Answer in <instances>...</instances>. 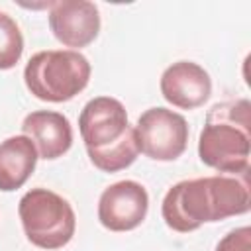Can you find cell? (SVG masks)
I'll return each instance as SVG.
<instances>
[{
	"mask_svg": "<svg viewBox=\"0 0 251 251\" xmlns=\"http://www.w3.org/2000/svg\"><path fill=\"white\" fill-rule=\"evenodd\" d=\"M247 173L216 175L180 180L163 198L161 214L165 224L180 233L198 229L206 222H220L249 210Z\"/></svg>",
	"mask_w": 251,
	"mask_h": 251,
	"instance_id": "obj_1",
	"label": "cell"
},
{
	"mask_svg": "<svg viewBox=\"0 0 251 251\" xmlns=\"http://www.w3.org/2000/svg\"><path fill=\"white\" fill-rule=\"evenodd\" d=\"M251 104L245 98L220 102L210 108L198 139L200 161L220 173L249 171Z\"/></svg>",
	"mask_w": 251,
	"mask_h": 251,
	"instance_id": "obj_2",
	"label": "cell"
},
{
	"mask_svg": "<svg viewBox=\"0 0 251 251\" xmlns=\"http://www.w3.org/2000/svg\"><path fill=\"white\" fill-rule=\"evenodd\" d=\"M27 90L45 102H67L82 92L90 80L88 59L73 49H51L35 53L25 69Z\"/></svg>",
	"mask_w": 251,
	"mask_h": 251,
	"instance_id": "obj_3",
	"label": "cell"
},
{
	"mask_svg": "<svg viewBox=\"0 0 251 251\" xmlns=\"http://www.w3.org/2000/svg\"><path fill=\"white\" fill-rule=\"evenodd\" d=\"M18 214L25 237L41 249H59L67 245L76 227L75 210L53 190L31 188L18 204Z\"/></svg>",
	"mask_w": 251,
	"mask_h": 251,
	"instance_id": "obj_4",
	"label": "cell"
},
{
	"mask_svg": "<svg viewBox=\"0 0 251 251\" xmlns=\"http://www.w3.org/2000/svg\"><path fill=\"white\" fill-rule=\"evenodd\" d=\"M137 149L153 161H175L188 143L186 120L169 108H149L133 126Z\"/></svg>",
	"mask_w": 251,
	"mask_h": 251,
	"instance_id": "obj_5",
	"label": "cell"
},
{
	"mask_svg": "<svg viewBox=\"0 0 251 251\" xmlns=\"http://www.w3.org/2000/svg\"><path fill=\"white\" fill-rule=\"evenodd\" d=\"M147 208V190L135 180H120L100 194L98 220L110 231H129L145 220Z\"/></svg>",
	"mask_w": 251,
	"mask_h": 251,
	"instance_id": "obj_6",
	"label": "cell"
},
{
	"mask_svg": "<svg viewBox=\"0 0 251 251\" xmlns=\"http://www.w3.org/2000/svg\"><path fill=\"white\" fill-rule=\"evenodd\" d=\"M49 27L65 47H73L75 51L96 39L100 14L96 4L88 0L49 2Z\"/></svg>",
	"mask_w": 251,
	"mask_h": 251,
	"instance_id": "obj_7",
	"label": "cell"
},
{
	"mask_svg": "<svg viewBox=\"0 0 251 251\" xmlns=\"http://www.w3.org/2000/svg\"><path fill=\"white\" fill-rule=\"evenodd\" d=\"M129 127L124 104L110 96H98L86 102L78 118L80 137L86 149H102L116 143Z\"/></svg>",
	"mask_w": 251,
	"mask_h": 251,
	"instance_id": "obj_8",
	"label": "cell"
},
{
	"mask_svg": "<svg viewBox=\"0 0 251 251\" xmlns=\"http://www.w3.org/2000/svg\"><path fill=\"white\" fill-rule=\"evenodd\" d=\"M161 94L176 108L194 110L210 98L212 78L198 63L178 61L161 75Z\"/></svg>",
	"mask_w": 251,
	"mask_h": 251,
	"instance_id": "obj_9",
	"label": "cell"
},
{
	"mask_svg": "<svg viewBox=\"0 0 251 251\" xmlns=\"http://www.w3.org/2000/svg\"><path fill=\"white\" fill-rule=\"evenodd\" d=\"M24 135H27L41 159H57L65 155L73 145V127L71 122L51 110H37L24 118L22 124Z\"/></svg>",
	"mask_w": 251,
	"mask_h": 251,
	"instance_id": "obj_10",
	"label": "cell"
},
{
	"mask_svg": "<svg viewBox=\"0 0 251 251\" xmlns=\"http://www.w3.org/2000/svg\"><path fill=\"white\" fill-rule=\"evenodd\" d=\"M37 163V149L27 135H12L0 143V190L12 192L25 184Z\"/></svg>",
	"mask_w": 251,
	"mask_h": 251,
	"instance_id": "obj_11",
	"label": "cell"
},
{
	"mask_svg": "<svg viewBox=\"0 0 251 251\" xmlns=\"http://www.w3.org/2000/svg\"><path fill=\"white\" fill-rule=\"evenodd\" d=\"M86 153L92 165L104 173H118L122 169H127L139 155L133 126H129L127 131L116 143L102 149H86Z\"/></svg>",
	"mask_w": 251,
	"mask_h": 251,
	"instance_id": "obj_12",
	"label": "cell"
},
{
	"mask_svg": "<svg viewBox=\"0 0 251 251\" xmlns=\"http://www.w3.org/2000/svg\"><path fill=\"white\" fill-rule=\"evenodd\" d=\"M24 53V35L14 18L0 12V71L18 65Z\"/></svg>",
	"mask_w": 251,
	"mask_h": 251,
	"instance_id": "obj_13",
	"label": "cell"
},
{
	"mask_svg": "<svg viewBox=\"0 0 251 251\" xmlns=\"http://www.w3.org/2000/svg\"><path fill=\"white\" fill-rule=\"evenodd\" d=\"M216 251H251V229L247 226L229 231L216 247Z\"/></svg>",
	"mask_w": 251,
	"mask_h": 251,
	"instance_id": "obj_14",
	"label": "cell"
}]
</instances>
